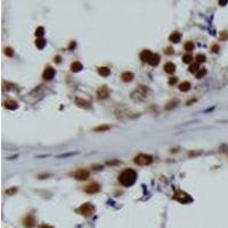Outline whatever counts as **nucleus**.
<instances>
[{
	"label": "nucleus",
	"instance_id": "nucleus-1",
	"mask_svg": "<svg viewBox=\"0 0 228 228\" xmlns=\"http://www.w3.org/2000/svg\"><path fill=\"white\" fill-rule=\"evenodd\" d=\"M137 180V172L132 169H125L119 176V181L121 185L125 187L132 186Z\"/></svg>",
	"mask_w": 228,
	"mask_h": 228
},
{
	"label": "nucleus",
	"instance_id": "nucleus-2",
	"mask_svg": "<svg viewBox=\"0 0 228 228\" xmlns=\"http://www.w3.org/2000/svg\"><path fill=\"white\" fill-rule=\"evenodd\" d=\"M78 212H79L80 214H82L83 217H91V216L95 213L94 204H91V203L82 204V205L78 209Z\"/></svg>",
	"mask_w": 228,
	"mask_h": 228
},
{
	"label": "nucleus",
	"instance_id": "nucleus-3",
	"mask_svg": "<svg viewBox=\"0 0 228 228\" xmlns=\"http://www.w3.org/2000/svg\"><path fill=\"white\" fill-rule=\"evenodd\" d=\"M135 163L138 165H148L153 162V158L147 154H138L134 159Z\"/></svg>",
	"mask_w": 228,
	"mask_h": 228
},
{
	"label": "nucleus",
	"instance_id": "nucleus-4",
	"mask_svg": "<svg viewBox=\"0 0 228 228\" xmlns=\"http://www.w3.org/2000/svg\"><path fill=\"white\" fill-rule=\"evenodd\" d=\"M147 91H148V88H147V87H145V86H140L138 89L135 90L134 93L131 94V98L134 99V100H137V102H139V100H143V99L146 97Z\"/></svg>",
	"mask_w": 228,
	"mask_h": 228
},
{
	"label": "nucleus",
	"instance_id": "nucleus-5",
	"mask_svg": "<svg viewBox=\"0 0 228 228\" xmlns=\"http://www.w3.org/2000/svg\"><path fill=\"white\" fill-rule=\"evenodd\" d=\"M174 198L177 200V201H179L180 203H188V202H192V201H193V198L191 197L189 195H187V194L181 192V191H178L177 193L174 194Z\"/></svg>",
	"mask_w": 228,
	"mask_h": 228
},
{
	"label": "nucleus",
	"instance_id": "nucleus-6",
	"mask_svg": "<svg viewBox=\"0 0 228 228\" xmlns=\"http://www.w3.org/2000/svg\"><path fill=\"white\" fill-rule=\"evenodd\" d=\"M89 171L88 170H84V169H80V170H77L75 172L72 174V176L74 177L75 179L78 180H86V179L89 178Z\"/></svg>",
	"mask_w": 228,
	"mask_h": 228
},
{
	"label": "nucleus",
	"instance_id": "nucleus-7",
	"mask_svg": "<svg viewBox=\"0 0 228 228\" xmlns=\"http://www.w3.org/2000/svg\"><path fill=\"white\" fill-rule=\"evenodd\" d=\"M99 191H100V186H99L97 183H91L86 187V192H87L88 194L98 193Z\"/></svg>",
	"mask_w": 228,
	"mask_h": 228
},
{
	"label": "nucleus",
	"instance_id": "nucleus-8",
	"mask_svg": "<svg viewBox=\"0 0 228 228\" xmlns=\"http://www.w3.org/2000/svg\"><path fill=\"white\" fill-rule=\"evenodd\" d=\"M109 95V90L106 86H102V87L97 90V96H98V98H100V99L107 98Z\"/></svg>",
	"mask_w": 228,
	"mask_h": 228
},
{
	"label": "nucleus",
	"instance_id": "nucleus-9",
	"mask_svg": "<svg viewBox=\"0 0 228 228\" xmlns=\"http://www.w3.org/2000/svg\"><path fill=\"white\" fill-rule=\"evenodd\" d=\"M24 226L26 228H32L33 226H34L35 223V220H34V217L33 216H31V214H28L26 217L24 218Z\"/></svg>",
	"mask_w": 228,
	"mask_h": 228
},
{
	"label": "nucleus",
	"instance_id": "nucleus-10",
	"mask_svg": "<svg viewBox=\"0 0 228 228\" xmlns=\"http://www.w3.org/2000/svg\"><path fill=\"white\" fill-rule=\"evenodd\" d=\"M55 73H56V72H55V70L53 69V67L48 66V67L45 70V72H44V79H45V80H51L55 77Z\"/></svg>",
	"mask_w": 228,
	"mask_h": 228
},
{
	"label": "nucleus",
	"instance_id": "nucleus-11",
	"mask_svg": "<svg viewBox=\"0 0 228 228\" xmlns=\"http://www.w3.org/2000/svg\"><path fill=\"white\" fill-rule=\"evenodd\" d=\"M152 55H153V53H151L149 50H143L140 53V55H139V57H140V60H143V62H147L148 63V60H151Z\"/></svg>",
	"mask_w": 228,
	"mask_h": 228
},
{
	"label": "nucleus",
	"instance_id": "nucleus-12",
	"mask_svg": "<svg viewBox=\"0 0 228 228\" xmlns=\"http://www.w3.org/2000/svg\"><path fill=\"white\" fill-rule=\"evenodd\" d=\"M4 106H5L6 109H16L17 107H18V104L16 103L15 100H11V99H9V100H6V102H4Z\"/></svg>",
	"mask_w": 228,
	"mask_h": 228
},
{
	"label": "nucleus",
	"instance_id": "nucleus-13",
	"mask_svg": "<svg viewBox=\"0 0 228 228\" xmlns=\"http://www.w3.org/2000/svg\"><path fill=\"white\" fill-rule=\"evenodd\" d=\"M121 79H122L123 82H130V81L134 80V74L131 72H123L121 74Z\"/></svg>",
	"mask_w": 228,
	"mask_h": 228
},
{
	"label": "nucleus",
	"instance_id": "nucleus-14",
	"mask_svg": "<svg viewBox=\"0 0 228 228\" xmlns=\"http://www.w3.org/2000/svg\"><path fill=\"white\" fill-rule=\"evenodd\" d=\"M164 71L167 72V73H169V74H172L174 71H176V65L174 64V63H167V64L164 65Z\"/></svg>",
	"mask_w": 228,
	"mask_h": 228
},
{
	"label": "nucleus",
	"instance_id": "nucleus-15",
	"mask_svg": "<svg viewBox=\"0 0 228 228\" xmlns=\"http://www.w3.org/2000/svg\"><path fill=\"white\" fill-rule=\"evenodd\" d=\"M75 104L78 105V106H80V107H84V109L89 107V105H90L89 102H87V100H84V99L79 98V97L75 98Z\"/></svg>",
	"mask_w": 228,
	"mask_h": 228
},
{
	"label": "nucleus",
	"instance_id": "nucleus-16",
	"mask_svg": "<svg viewBox=\"0 0 228 228\" xmlns=\"http://www.w3.org/2000/svg\"><path fill=\"white\" fill-rule=\"evenodd\" d=\"M159 62H160V56L158 54H153L152 57H151V60H148V64L151 66H156V65L159 64Z\"/></svg>",
	"mask_w": 228,
	"mask_h": 228
},
{
	"label": "nucleus",
	"instance_id": "nucleus-17",
	"mask_svg": "<svg viewBox=\"0 0 228 228\" xmlns=\"http://www.w3.org/2000/svg\"><path fill=\"white\" fill-rule=\"evenodd\" d=\"M82 69H83V65L81 64L80 62H74V63H72V65H71V71L72 72H79Z\"/></svg>",
	"mask_w": 228,
	"mask_h": 228
},
{
	"label": "nucleus",
	"instance_id": "nucleus-18",
	"mask_svg": "<svg viewBox=\"0 0 228 228\" xmlns=\"http://www.w3.org/2000/svg\"><path fill=\"white\" fill-rule=\"evenodd\" d=\"M98 73L102 77H104V78H106V77H109V74H111V71H109V67H105V66H102V67H99L98 69Z\"/></svg>",
	"mask_w": 228,
	"mask_h": 228
},
{
	"label": "nucleus",
	"instance_id": "nucleus-19",
	"mask_svg": "<svg viewBox=\"0 0 228 228\" xmlns=\"http://www.w3.org/2000/svg\"><path fill=\"white\" fill-rule=\"evenodd\" d=\"M109 129H111V127L109 124H103V125H98V127L94 128V131L95 132H104V131H107Z\"/></svg>",
	"mask_w": 228,
	"mask_h": 228
},
{
	"label": "nucleus",
	"instance_id": "nucleus-20",
	"mask_svg": "<svg viewBox=\"0 0 228 228\" xmlns=\"http://www.w3.org/2000/svg\"><path fill=\"white\" fill-rule=\"evenodd\" d=\"M169 39H170V41H172V42H179L180 39H181V34L179 32H174L169 37Z\"/></svg>",
	"mask_w": 228,
	"mask_h": 228
},
{
	"label": "nucleus",
	"instance_id": "nucleus-21",
	"mask_svg": "<svg viewBox=\"0 0 228 228\" xmlns=\"http://www.w3.org/2000/svg\"><path fill=\"white\" fill-rule=\"evenodd\" d=\"M191 83H189L188 81H185V82H183V83L179 84V90L180 91H188L189 89H191Z\"/></svg>",
	"mask_w": 228,
	"mask_h": 228
},
{
	"label": "nucleus",
	"instance_id": "nucleus-22",
	"mask_svg": "<svg viewBox=\"0 0 228 228\" xmlns=\"http://www.w3.org/2000/svg\"><path fill=\"white\" fill-rule=\"evenodd\" d=\"M35 46L39 48V49H44L46 46V40L44 38H38L35 40Z\"/></svg>",
	"mask_w": 228,
	"mask_h": 228
},
{
	"label": "nucleus",
	"instance_id": "nucleus-23",
	"mask_svg": "<svg viewBox=\"0 0 228 228\" xmlns=\"http://www.w3.org/2000/svg\"><path fill=\"white\" fill-rule=\"evenodd\" d=\"M200 70V64L198 63H194V64H192L191 66H189V69H188V71L189 72H192V73H197V71Z\"/></svg>",
	"mask_w": 228,
	"mask_h": 228
},
{
	"label": "nucleus",
	"instance_id": "nucleus-24",
	"mask_svg": "<svg viewBox=\"0 0 228 228\" xmlns=\"http://www.w3.org/2000/svg\"><path fill=\"white\" fill-rule=\"evenodd\" d=\"M183 62L184 63H186V64H189V63H192L193 62V56L191 54H186L183 56Z\"/></svg>",
	"mask_w": 228,
	"mask_h": 228
},
{
	"label": "nucleus",
	"instance_id": "nucleus-25",
	"mask_svg": "<svg viewBox=\"0 0 228 228\" xmlns=\"http://www.w3.org/2000/svg\"><path fill=\"white\" fill-rule=\"evenodd\" d=\"M207 72H208V71H207V69H200L197 71V73H196V78H197V79H201V78H203L204 75L207 74Z\"/></svg>",
	"mask_w": 228,
	"mask_h": 228
},
{
	"label": "nucleus",
	"instance_id": "nucleus-26",
	"mask_svg": "<svg viewBox=\"0 0 228 228\" xmlns=\"http://www.w3.org/2000/svg\"><path fill=\"white\" fill-rule=\"evenodd\" d=\"M184 48H185V50H187V51H191V50L194 49V44L192 41H187L185 44V46H184Z\"/></svg>",
	"mask_w": 228,
	"mask_h": 228
},
{
	"label": "nucleus",
	"instance_id": "nucleus-27",
	"mask_svg": "<svg viewBox=\"0 0 228 228\" xmlns=\"http://www.w3.org/2000/svg\"><path fill=\"white\" fill-rule=\"evenodd\" d=\"M205 60H207V57H205V55L203 54H198L197 56H196V63H204L205 62Z\"/></svg>",
	"mask_w": 228,
	"mask_h": 228
},
{
	"label": "nucleus",
	"instance_id": "nucleus-28",
	"mask_svg": "<svg viewBox=\"0 0 228 228\" xmlns=\"http://www.w3.org/2000/svg\"><path fill=\"white\" fill-rule=\"evenodd\" d=\"M44 33H45V29H44L42 26H39V28L35 30V35L39 37V38H41V37L44 35Z\"/></svg>",
	"mask_w": 228,
	"mask_h": 228
},
{
	"label": "nucleus",
	"instance_id": "nucleus-29",
	"mask_svg": "<svg viewBox=\"0 0 228 228\" xmlns=\"http://www.w3.org/2000/svg\"><path fill=\"white\" fill-rule=\"evenodd\" d=\"M177 104H178V100L176 99V100H174V102H170L167 106H165V109H171L172 107H176L177 106Z\"/></svg>",
	"mask_w": 228,
	"mask_h": 228
},
{
	"label": "nucleus",
	"instance_id": "nucleus-30",
	"mask_svg": "<svg viewBox=\"0 0 228 228\" xmlns=\"http://www.w3.org/2000/svg\"><path fill=\"white\" fill-rule=\"evenodd\" d=\"M5 54L7 55V56H10V57H11V56L14 55V51H13V49H11V48H6V49H5Z\"/></svg>",
	"mask_w": 228,
	"mask_h": 228
},
{
	"label": "nucleus",
	"instance_id": "nucleus-31",
	"mask_svg": "<svg viewBox=\"0 0 228 228\" xmlns=\"http://www.w3.org/2000/svg\"><path fill=\"white\" fill-rule=\"evenodd\" d=\"M119 163H120L119 160H115V161H107V162H106L107 165H114V164H119Z\"/></svg>",
	"mask_w": 228,
	"mask_h": 228
},
{
	"label": "nucleus",
	"instance_id": "nucleus-32",
	"mask_svg": "<svg viewBox=\"0 0 228 228\" xmlns=\"http://www.w3.org/2000/svg\"><path fill=\"white\" fill-rule=\"evenodd\" d=\"M177 78H171V79L169 80V84L170 86H172V84H174V83H177Z\"/></svg>",
	"mask_w": 228,
	"mask_h": 228
},
{
	"label": "nucleus",
	"instance_id": "nucleus-33",
	"mask_svg": "<svg viewBox=\"0 0 228 228\" xmlns=\"http://www.w3.org/2000/svg\"><path fill=\"white\" fill-rule=\"evenodd\" d=\"M219 50V46L218 45H213L212 46V51L213 53H218Z\"/></svg>",
	"mask_w": 228,
	"mask_h": 228
},
{
	"label": "nucleus",
	"instance_id": "nucleus-34",
	"mask_svg": "<svg viewBox=\"0 0 228 228\" xmlns=\"http://www.w3.org/2000/svg\"><path fill=\"white\" fill-rule=\"evenodd\" d=\"M38 228H54V227H51L49 225H46V223H42V225H40Z\"/></svg>",
	"mask_w": 228,
	"mask_h": 228
},
{
	"label": "nucleus",
	"instance_id": "nucleus-35",
	"mask_svg": "<svg viewBox=\"0 0 228 228\" xmlns=\"http://www.w3.org/2000/svg\"><path fill=\"white\" fill-rule=\"evenodd\" d=\"M165 53H167L168 55L172 54V51H171V48H170V47H168V48H167V51H165Z\"/></svg>",
	"mask_w": 228,
	"mask_h": 228
},
{
	"label": "nucleus",
	"instance_id": "nucleus-36",
	"mask_svg": "<svg viewBox=\"0 0 228 228\" xmlns=\"http://www.w3.org/2000/svg\"><path fill=\"white\" fill-rule=\"evenodd\" d=\"M14 192H16V188L11 189V191H9V189H8V191H7L6 193H7V194H11V193H14Z\"/></svg>",
	"mask_w": 228,
	"mask_h": 228
},
{
	"label": "nucleus",
	"instance_id": "nucleus-37",
	"mask_svg": "<svg viewBox=\"0 0 228 228\" xmlns=\"http://www.w3.org/2000/svg\"><path fill=\"white\" fill-rule=\"evenodd\" d=\"M227 2H228L227 0H226V1H219V4H220L221 6H225V4H227Z\"/></svg>",
	"mask_w": 228,
	"mask_h": 228
},
{
	"label": "nucleus",
	"instance_id": "nucleus-38",
	"mask_svg": "<svg viewBox=\"0 0 228 228\" xmlns=\"http://www.w3.org/2000/svg\"><path fill=\"white\" fill-rule=\"evenodd\" d=\"M60 56H56V63H60Z\"/></svg>",
	"mask_w": 228,
	"mask_h": 228
}]
</instances>
